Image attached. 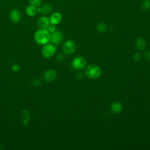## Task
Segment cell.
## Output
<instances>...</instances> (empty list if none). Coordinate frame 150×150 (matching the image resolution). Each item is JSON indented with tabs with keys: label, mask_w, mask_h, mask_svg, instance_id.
<instances>
[{
	"label": "cell",
	"mask_w": 150,
	"mask_h": 150,
	"mask_svg": "<svg viewBox=\"0 0 150 150\" xmlns=\"http://www.w3.org/2000/svg\"><path fill=\"white\" fill-rule=\"evenodd\" d=\"M30 5L33 6L35 8L39 7L42 2V0H29Z\"/></svg>",
	"instance_id": "obj_18"
},
{
	"label": "cell",
	"mask_w": 150,
	"mask_h": 150,
	"mask_svg": "<svg viewBox=\"0 0 150 150\" xmlns=\"http://www.w3.org/2000/svg\"><path fill=\"white\" fill-rule=\"evenodd\" d=\"M122 110V103L120 101H115L111 105V111L114 114H119Z\"/></svg>",
	"instance_id": "obj_11"
},
{
	"label": "cell",
	"mask_w": 150,
	"mask_h": 150,
	"mask_svg": "<svg viewBox=\"0 0 150 150\" xmlns=\"http://www.w3.org/2000/svg\"><path fill=\"white\" fill-rule=\"evenodd\" d=\"M144 58L146 61L150 62V50H146L144 53Z\"/></svg>",
	"instance_id": "obj_22"
},
{
	"label": "cell",
	"mask_w": 150,
	"mask_h": 150,
	"mask_svg": "<svg viewBox=\"0 0 150 150\" xmlns=\"http://www.w3.org/2000/svg\"><path fill=\"white\" fill-rule=\"evenodd\" d=\"M97 29L100 32H104L107 29V26L105 23L101 22L97 25Z\"/></svg>",
	"instance_id": "obj_17"
},
{
	"label": "cell",
	"mask_w": 150,
	"mask_h": 150,
	"mask_svg": "<svg viewBox=\"0 0 150 150\" xmlns=\"http://www.w3.org/2000/svg\"><path fill=\"white\" fill-rule=\"evenodd\" d=\"M77 78H79V79H81V78H82V77H83V73H79L77 74Z\"/></svg>",
	"instance_id": "obj_25"
},
{
	"label": "cell",
	"mask_w": 150,
	"mask_h": 150,
	"mask_svg": "<svg viewBox=\"0 0 150 150\" xmlns=\"http://www.w3.org/2000/svg\"><path fill=\"white\" fill-rule=\"evenodd\" d=\"M46 29H47L50 33H52L54 32L56 30L55 26H54V25H50L47 27V28Z\"/></svg>",
	"instance_id": "obj_20"
},
{
	"label": "cell",
	"mask_w": 150,
	"mask_h": 150,
	"mask_svg": "<svg viewBox=\"0 0 150 150\" xmlns=\"http://www.w3.org/2000/svg\"><path fill=\"white\" fill-rule=\"evenodd\" d=\"M9 17L11 20L17 23L19 22L22 18V15L21 12L18 9H13L10 12Z\"/></svg>",
	"instance_id": "obj_8"
},
{
	"label": "cell",
	"mask_w": 150,
	"mask_h": 150,
	"mask_svg": "<svg viewBox=\"0 0 150 150\" xmlns=\"http://www.w3.org/2000/svg\"><path fill=\"white\" fill-rule=\"evenodd\" d=\"M56 52L55 46L52 43H47L44 45L42 49V54L46 59H49L54 56Z\"/></svg>",
	"instance_id": "obj_3"
},
{
	"label": "cell",
	"mask_w": 150,
	"mask_h": 150,
	"mask_svg": "<svg viewBox=\"0 0 150 150\" xmlns=\"http://www.w3.org/2000/svg\"><path fill=\"white\" fill-rule=\"evenodd\" d=\"M62 19V15L59 12H54L52 13L49 18L50 23L53 25H57L61 22Z\"/></svg>",
	"instance_id": "obj_9"
},
{
	"label": "cell",
	"mask_w": 150,
	"mask_h": 150,
	"mask_svg": "<svg viewBox=\"0 0 150 150\" xmlns=\"http://www.w3.org/2000/svg\"><path fill=\"white\" fill-rule=\"evenodd\" d=\"M40 83V81H39V79H36L34 80L33 83V86H39Z\"/></svg>",
	"instance_id": "obj_24"
},
{
	"label": "cell",
	"mask_w": 150,
	"mask_h": 150,
	"mask_svg": "<svg viewBox=\"0 0 150 150\" xmlns=\"http://www.w3.org/2000/svg\"><path fill=\"white\" fill-rule=\"evenodd\" d=\"M56 77V72L53 69H49L46 70L43 74V79L45 81L50 82L53 81Z\"/></svg>",
	"instance_id": "obj_7"
},
{
	"label": "cell",
	"mask_w": 150,
	"mask_h": 150,
	"mask_svg": "<svg viewBox=\"0 0 150 150\" xmlns=\"http://www.w3.org/2000/svg\"><path fill=\"white\" fill-rule=\"evenodd\" d=\"M22 114H23V117H24L23 123L25 125H26L28 124V122L29 121V119H30V116H29V112L28 111L24 110V111H23Z\"/></svg>",
	"instance_id": "obj_15"
},
{
	"label": "cell",
	"mask_w": 150,
	"mask_h": 150,
	"mask_svg": "<svg viewBox=\"0 0 150 150\" xmlns=\"http://www.w3.org/2000/svg\"><path fill=\"white\" fill-rule=\"evenodd\" d=\"M141 59V55L139 53H136L134 54V60L136 62H138L140 61Z\"/></svg>",
	"instance_id": "obj_19"
},
{
	"label": "cell",
	"mask_w": 150,
	"mask_h": 150,
	"mask_svg": "<svg viewBox=\"0 0 150 150\" xmlns=\"http://www.w3.org/2000/svg\"><path fill=\"white\" fill-rule=\"evenodd\" d=\"M51 33L46 29H40L35 33V40L39 45H45L50 41Z\"/></svg>",
	"instance_id": "obj_1"
},
{
	"label": "cell",
	"mask_w": 150,
	"mask_h": 150,
	"mask_svg": "<svg viewBox=\"0 0 150 150\" xmlns=\"http://www.w3.org/2000/svg\"><path fill=\"white\" fill-rule=\"evenodd\" d=\"M26 13L29 16H33L37 13V9L33 6H28L26 9Z\"/></svg>",
	"instance_id": "obj_14"
},
{
	"label": "cell",
	"mask_w": 150,
	"mask_h": 150,
	"mask_svg": "<svg viewBox=\"0 0 150 150\" xmlns=\"http://www.w3.org/2000/svg\"><path fill=\"white\" fill-rule=\"evenodd\" d=\"M56 59H57V60L58 62H63V61L64 60V59H65V56H64V55L63 54L60 53V54H59L57 56Z\"/></svg>",
	"instance_id": "obj_23"
},
{
	"label": "cell",
	"mask_w": 150,
	"mask_h": 150,
	"mask_svg": "<svg viewBox=\"0 0 150 150\" xmlns=\"http://www.w3.org/2000/svg\"><path fill=\"white\" fill-rule=\"evenodd\" d=\"M136 48L139 50H143L146 47V42L142 38H138L135 42Z\"/></svg>",
	"instance_id": "obj_12"
},
{
	"label": "cell",
	"mask_w": 150,
	"mask_h": 150,
	"mask_svg": "<svg viewBox=\"0 0 150 150\" xmlns=\"http://www.w3.org/2000/svg\"><path fill=\"white\" fill-rule=\"evenodd\" d=\"M63 50L67 54H71L76 50V44L72 40H67L63 45Z\"/></svg>",
	"instance_id": "obj_5"
},
{
	"label": "cell",
	"mask_w": 150,
	"mask_h": 150,
	"mask_svg": "<svg viewBox=\"0 0 150 150\" xmlns=\"http://www.w3.org/2000/svg\"><path fill=\"white\" fill-rule=\"evenodd\" d=\"M12 70L14 72H18L20 70V66L18 64H14L12 66Z\"/></svg>",
	"instance_id": "obj_21"
},
{
	"label": "cell",
	"mask_w": 150,
	"mask_h": 150,
	"mask_svg": "<svg viewBox=\"0 0 150 150\" xmlns=\"http://www.w3.org/2000/svg\"><path fill=\"white\" fill-rule=\"evenodd\" d=\"M87 64L86 60L81 56H77L73 59L71 62V66L74 69L81 70L84 69Z\"/></svg>",
	"instance_id": "obj_4"
},
{
	"label": "cell",
	"mask_w": 150,
	"mask_h": 150,
	"mask_svg": "<svg viewBox=\"0 0 150 150\" xmlns=\"http://www.w3.org/2000/svg\"><path fill=\"white\" fill-rule=\"evenodd\" d=\"M141 8L144 11H147L150 9V0H144L142 4Z\"/></svg>",
	"instance_id": "obj_16"
},
{
	"label": "cell",
	"mask_w": 150,
	"mask_h": 150,
	"mask_svg": "<svg viewBox=\"0 0 150 150\" xmlns=\"http://www.w3.org/2000/svg\"><path fill=\"white\" fill-rule=\"evenodd\" d=\"M52 6L49 4H45L42 7L38 8L37 12L43 13V14H47L49 13L52 11Z\"/></svg>",
	"instance_id": "obj_13"
},
{
	"label": "cell",
	"mask_w": 150,
	"mask_h": 150,
	"mask_svg": "<svg viewBox=\"0 0 150 150\" xmlns=\"http://www.w3.org/2000/svg\"><path fill=\"white\" fill-rule=\"evenodd\" d=\"M84 74L90 79H97L101 75V69L98 65L90 64L87 66Z\"/></svg>",
	"instance_id": "obj_2"
},
{
	"label": "cell",
	"mask_w": 150,
	"mask_h": 150,
	"mask_svg": "<svg viewBox=\"0 0 150 150\" xmlns=\"http://www.w3.org/2000/svg\"><path fill=\"white\" fill-rule=\"evenodd\" d=\"M64 39L63 33L59 30H56L54 32L51 33L50 42L53 45L60 44Z\"/></svg>",
	"instance_id": "obj_6"
},
{
	"label": "cell",
	"mask_w": 150,
	"mask_h": 150,
	"mask_svg": "<svg viewBox=\"0 0 150 150\" xmlns=\"http://www.w3.org/2000/svg\"><path fill=\"white\" fill-rule=\"evenodd\" d=\"M50 24L49 18L46 16L40 17L38 20V25L40 29H47Z\"/></svg>",
	"instance_id": "obj_10"
}]
</instances>
